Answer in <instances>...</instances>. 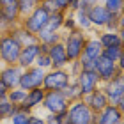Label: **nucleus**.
Returning <instances> with one entry per match:
<instances>
[{
    "mask_svg": "<svg viewBox=\"0 0 124 124\" xmlns=\"http://www.w3.org/2000/svg\"><path fill=\"white\" fill-rule=\"evenodd\" d=\"M98 41L101 44V48H115V46H122L124 39H122V30L117 32H110V30H99Z\"/></svg>",
    "mask_w": 124,
    "mask_h": 124,
    "instance_id": "f3484780",
    "label": "nucleus"
},
{
    "mask_svg": "<svg viewBox=\"0 0 124 124\" xmlns=\"http://www.w3.org/2000/svg\"><path fill=\"white\" fill-rule=\"evenodd\" d=\"M2 67H4V64H2V62H0V71H2Z\"/></svg>",
    "mask_w": 124,
    "mask_h": 124,
    "instance_id": "a18cd8bd",
    "label": "nucleus"
},
{
    "mask_svg": "<svg viewBox=\"0 0 124 124\" xmlns=\"http://www.w3.org/2000/svg\"><path fill=\"white\" fill-rule=\"evenodd\" d=\"M75 82L78 83V87H80V91H82L83 96L91 94L92 91H96V89L101 85L99 76L96 75L94 69H82V71L75 76Z\"/></svg>",
    "mask_w": 124,
    "mask_h": 124,
    "instance_id": "1a4fd4ad",
    "label": "nucleus"
},
{
    "mask_svg": "<svg viewBox=\"0 0 124 124\" xmlns=\"http://www.w3.org/2000/svg\"><path fill=\"white\" fill-rule=\"evenodd\" d=\"M103 30H110V32L122 30V14H112V18L108 20V23L105 25Z\"/></svg>",
    "mask_w": 124,
    "mask_h": 124,
    "instance_id": "c756f323",
    "label": "nucleus"
},
{
    "mask_svg": "<svg viewBox=\"0 0 124 124\" xmlns=\"http://www.w3.org/2000/svg\"><path fill=\"white\" fill-rule=\"evenodd\" d=\"M66 69H67V73L71 75V78H75L78 73L82 71V67H80V62H78V60H73V62H69V64L66 66Z\"/></svg>",
    "mask_w": 124,
    "mask_h": 124,
    "instance_id": "72a5a7b5",
    "label": "nucleus"
},
{
    "mask_svg": "<svg viewBox=\"0 0 124 124\" xmlns=\"http://www.w3.org/2000/svg\"><path fill=\"white\" fill-rule=\"evenodd\" d=\"M41 4V0H18L16 5H18V11H20V16L25 18L27 14H30L37 5Z\"/></svg>",
    "mask_w": 124,
    "mask_h": 124,
    "instance_id": "393cba45",
    "label": "nucleus"
},
{
    "mask_svg": "<svg viewBox=\"0 0 124 124\" xmlns=\"http://www.w3.org/2000/svg\"><path fill=\"white\" fill-rule=\"evenodd\" d=\"M91 124H96V121H94V119H92V121H91Z\"/></svg>",
    "mask_w": 124,
    "mask_h": 124,
    "instance_id": "49530a36",
    "label": "nucleus"
},
{
    "mask_svg": "<svg viewBox=\"0 0 124 124\" xmlns=\"http://www.w3.org/2000/svg\"><path fill=\"white\" fill-rule=\"evenodd\" d=\"M29 124H46V122H44V117H39L36 114H32L29 117Z\"/></svg>",
    "mask_w": 124,
    "mask_h": 124,
    "instance_id": "58836bf2",
    "label": "nucleus"
},
{
    "mask_svg": "<svg viewBox=\"0 0 124 124\" xmlns=\"http://www.w3.org/2000/svg\"><path fill=\"white\" fill-rule=\"evenodd\" d=\"M101 52H103V48H101L98 37H87L85 46H83V52H82V57H87L91 60H96V59L101 57Z\"/></svg>",
    "mask_w": 124,
    "mask_h": 124,
    "instance_id": "6ab92c4d",
    "label": "nucleus"
},
{
    "mask_svg": "<svg viewBox=\"0 0 124 124\" xmlns=\"http://www.w3.org/2000/svg\"><path fill=\"white\" fill-rule=\"evenodd\" d=\"M85 2H87L89 5H96V4H99L101 0H85Z\"/></svg>",
    "mask_w": 124,
    "mask_h": 124,
    "instance_id": "79ce46f5",
    "label": "nucleus"
},
{
    "mask_svg": "<svg viewBox=\"0 0 124 124\" xmlns=\"http://www.w3.org/2000/svg\"><path fill=\"white\" fill-rule=\"evenodd\" d=\"M39 5H41V7H44V9H46L50 14L57 11V9H55V4H53V0H41V4H39Z\"/></svg>",
    "mask_w": 124,
    "mask_h": 124,
    "instance_id": "f704fd0d",
    "label": "nucleus"
},
{
    "mask_svg": "<svg viewBox=\"0 0 124 124\" xmlns=\"http://www.w3.org/2000/svg\"><path fill=\"white\" fill-rule=\"evenodd\" d=\"M62 94H64V98L69 101V103H73V101H78V99L83 98V94H82V91H80V87H78V83L75 82V78H73V80L69 82V85L62 91Z\"/></svg>",
    "mask_w": 124,
    "mask_h": 124,
    "instance_id": "4be33fe9",
    "label": "nucleus"
},
{
    "mask_svg": "<svg viewBox=\"0 0 124 124\" xmlns=\"http://www.w3.org/2000/svg\"><path fill=\"white\" fill-rule=\"evenodd\" d=\"M44 94H46V91H44L43 87H36V89H30V91H27L25 101H23L21 105L29 106L30 110H36V108H39V106L43 105Z\"/></svg>",
    "mask_w": 124,
    "mask_h": 124,
    "instance_id": "a211bd4d",
    "label": "nucleus"
},
{
    "mask_svg": "<svg viewBox=\"0 0 124 124\" xmlns=\"http://www.w3.org/2000/svg\"><path fill=\"white\" fill-rule=\"evenodd\" d=\"M73 80L71 75L67 73L66 67L62 69H50L44 75L43 80V89L44 91H64L69 85V82Z\"/></svg>",
    "mask_w": 124,
    "mask_h": 124,
    "instance_id": "39448f33",
    "label": "nucleus"
},
{
    "mask_svg": "<svg viewBox=\"0 0 124 124\" xmlns=\"http://www.w3.org/2000/svg\"><path fill=\"white\" fill-rule=\"evenodd\" d=\"M122 55H124L122 46L103 48V52H101V57H105V59H108V60H112V62H115V64H117V60H119V57H122Z\"/></svg>",
    "mask_w": 124,
    "mask_h": 124,
    "instance_id": "c85d7f7f",
    "label": "nucleus"
},
{
    "mask_svg": "<svg viewBox=\"0 0 124 124\" xmlns=\"http://www.w3.org/2000/svg\"><path fill=\"white\" fill-rule=\"evenodd\" d=\"M16 2H18V0H0V5L5 7V5H14Z\"/></svg>",
    "mask_w": 124,
    "mask_h": 124,
    "instance_id": "a19ab883",
    "label": "nucleus"
},
{
    "mask_svg": "<svg viewBox=\"0 0 124 124\" xmlns=\"http://www.w3.org/2000/svg\"><path fill=\"white\" fill-rule=\"evenodd\" d=\"M76 29V21H75V14L71 13V11H67L66 16H64V21H62V30L66 32H71Z\"/></svg>",
    "mask_w": 124,
    "mask_h": 124,
    "instance_id": "2f4dec72",
    "label": "nucleus"
},
{
    "mask_svg": "<svg viewBox=\"0 0 124 124\" xmlns=\"http://www.w3.org/2000/svg\"><path fill=\"white\" fill-rule=\"evenodd\" d=\"M21 73H23V69H21L18 64L4 66L2 71H0V82H2L9 91H11V89H14V87H20Z\"/></svg>",
    "mask_w": 124,
    "mask_h": 124,
    "instance_id": "f8f14e48",
    "label": "nucleus"
},
{
    "mask_svg": "<svg viewBox=\"0 0 124 124\" xmlns=\"http://www.w3.org/2000/svg\"><path fill=\"white\" fill-rule=\"evenodd\" d=\"M48 55H50V59H52L53 69H62V67H66L69 64L67 55H66V48H64V43L62 41L52 44V46L48 48Z\"/></svg>",
    "mask_w": 124,
    "mask_h": 124,
    "instance_id": "dca6fc26",
    "label": "nucleus"
},
{
    "mask_svg": "<svg viewBox=\"0 0 124 124\" xmlns=\"http://www.w3.org/2000/svg\"><path fill=\"white\" fill-rule=\"evenodd\" d=\"M55 9L60 11V13H67V0H53Z\"/></svg>",
    "mask_w": 124,
    "mask_h": 124,
    "instance_id": "c9c22d12",
    "label": "nucleus"
},
{
    "mask_svg": "<svg viewBox=\"0 0 124 124\" xmlns=\"http://www.w3.org/2000/svg\"><path fill=\"white\" fill-rule=\"evenodd\" d=\"M2 122H4V119H2V117H0V124H2Z\"/></svg>",
    "mask_w": 124,
    "mask_h": 124,
    "instance_id": "de8ad7c7",
    "label": "nucleus"
},
{
    "mask_svg": "<svg viewBox=\"0 0 124 124\" xmlns=\"http://www.w3.org/2000/svg\"><path fill=\"white\" fill-rule=\"evenodd\" d=\"M87 16H89V20H91L92 29L103 30L105 25L108 23V20L112 18V13H110V11H106L101 4H96V5H92V7L87 11Z\"/></svg>",
    "mask_w": 124,
    "mask_h": 124,
    "instance_id": "ddd939ff",
    "label": "nucleus"
},
{
    "mask_svg": "<svg viewBox=\"0 0 124 124\" xmlns=\"http://www.w3.org/2000/svg\"><path fill=\"white\" fill-rule=\"evenodd\" d=\"M32 115V114H30ZM30 115H27V114H23V112H16V114L14 115H11V124H29V117Z\"/></svg>",
    "mask_w": 124,
    "mask_h": 124,
    "instance_id": "473e14b6",
    "label": "nucleus"
},
{
    "mask_svg": "<svg viewBox=\"0 0 124 124\" xmlns=\"http://www.w3.org/2000/svg\"><path fill=\"white\" fill-rule=\"evenodd\" d=\"M21 52V44L11 36V32H5L2 36V44H0V62L4 66L16 64Z\"/></svg>",
    "mask_w": 124,
    "mask_h": 124,
    "instance_id": "7ed1b4c3",
    "label": "nucleus"
},
{
    "mask_svg": "<svg viewBox=\"0 0 124 124\" xmlns=\"http://www.w3.org/2000/svg\"><path fill=\"white\" fill-rule=\"evenodd\" d=\"M25 96H27V91H23V89H20V87H14V89H11V91H7V99L16 106L25 101Z\"/></svg>",
    "mask_w": 124,
    "mask_h": 124,
    "instance_id": "bb28decb",
    "label": "nucleus"
},
{
    "mask_svg": "<svg viewBox=\"0 0 124 124\" xmlns=\"http://www.w3.org/2000/svg\"><path fill=\"white\" fill-rule=\"evenodd\" d=\"M48 18H50V13H48L44 7L37 5V7L34 9L30 14H27L25 18H21L20 25L23 27L25 30H29L30 34H34V36H36V34L41 30V29H44V27H46Z\"/></svg>",
    "mask_w": 124,
    "mask_h": 124,
    "instance_id": "20e7f679",
    "label": "nucleus"
},
{
    "mask_svg": "<svg viewBox=\"0 0 124 124\" xmlns=\"http://www.w3.org/2000/svg\"><path fill=\"white\" fill-rule=\"evenodd\" d=\"M11 36H13L16 41H18L21 44V48L27 46V44H32V43H37V37L34 36V34H30L29 30H25L21 25H16L13 30H11Z\"/></svg>",
    "mask_w": 124,
    "mask_h": 124,
    "instance_id": "aec40b11",
    "label": "nucleus"
},
{
    "mask_svg": "<svg viewBox=\"0 0 124 124\" xmlns=\"http://www.w3.org/2000/svg\"><path fill=\"white\" fill-rule=\"evenodd\" d=\"M94 71H96V75L99 76V82L101 83L112 80L117 73H122V69L115 64V62H112V60L105 59V57L96 59V62H94Z\"/></svg>",
    "mask_w": 124,
    "mask_h": 124,
    "instance_id": "9d476101",
    "label": "nucleus"
},
{
    "mask_svg": "<svg viewBox=\"0 0 124 124\" xmlns=\"http://www.w3.org/2000/svg\"><path fill=\"white\" fill-rule=\"evenodd\" d=\"M101 89L106 94L108 105H114L119 110H124V71L117 73L112 80L101 83Z\"/></svg>",
    "mask_w": 124,
    "mask_h": 124,
    "instance_id": "f257e3e1",
    "label": "nucleus"
},
{
    "mask_svg": "<svg viewBox=\"0 0 124 124\" xmlns=\"http://www.w3.org/2000/svg\"><path fill=\"white\" fill-rule=\"evenodd\" d=\"M80 4H82V0H67V11L75 13V11H78Z\"/></svg>",
    "mask_w": 124,
    "mask_h": 124,
    "instance_id": "4c0bfd02",
    "label": "nucleus"
},
{
    "mask_svg": "<svg viewBox=\"0 0 124 124\" xmlns=\"http://www.w3.org/2000/svg\"><path fill=\"white\" fill-rule=\"evenodd\" d=\"M2 36H4V32H0V44H2Z\"/></svg>",
    "mask_w": 124,
    "mask_h": 124,
    "instance_id": "c03bdc74",
    "label": "nucleus"
},
{
    "mask_svg": "<svg viewBox=\"0 0 124 124\" xmlns=\"http://www.w3.org/2000/svg\"><path fill=\"white\" fill-rule=\"evenodd\" d=\"M16 112H18V106L13 105L7 98L0 99V117L2 119H11V115H14Z\"/></svg>",
    "mask_w": 124,
    "mask_h": 124,
    "instance_id": "a878e982",
    "label": "nucleus"
},
{
    "mask_svg": "<svg viewBox=\"0 0 124 124\" xmlns=\"http://www.w3.org/2000/svg\"><path fill=\"white\" fill-rule=\"evenodd\" d=\"M85 41H87V32H83L80 29H75L71 32H67L66 36H62V43H64L66 55H67V60L69 62L78 60L82 57Z\"/></svg>",
    "mask_w": 124,
    "mask_h": 124,
    "instance_id": "f03ea898",
    "label": "nucleus"
},
{
    "mask_svg": "<svg viewBox=\"0 0 124 124\" xmlns=\"http://www.w3.org/2000/svg\"><path fill=\"white\" fill-rule=\"evenodd\" d=\"M34 66L41 67L43 71H50V69H53L52 59H50V55H48V53H39V55H37V59H36V64H34Z\"/></svg>",
    "mask_w": 124,
    "mask_h": 124,
    "instance_id": "7c9ffc66",
    "label": "nucleus"
},
{
    "mask_svg": "<svg viewBox=\"0 0 124 124\" xmlns=\"http://www.w3.org/2000/svg\"><path fill=\"white\" fill-rule=\"evenodd\" d=\"M106 11H110L112 14H122L124 7V0H101L99 2Z\"/></svg>",
    "mask_w": 124,
    "mask_h": 124,
    "instance_id": "cd10ccee",
    "label": "nucleus"
},
{
    "mask_svg": "<svg viewBox=\"0 0 124 124\" xmlns=\"http://www.w3.org/2000/svg\"><path fill=\"white\" fill-rule=\"evenodd\" d=\"M96 124H124V110H119L114 105H106L101 112L94 114Z\"/></svg>",
    "mask_w": 124,
    "mask_h": 124,
    "instance_id": "9b49d317",
    "label": "nucleus"
},
{
    "mask_svg": "<svg viewBox=\"0 0 124 124\" xmlns=\"http://www.w3.org/2000/svg\"><path fill=\"white\" fill-rule=\"evenodd\" d=\"M36 37H37V43L48 44V46H52V44L59 43V41H62V34H60V32H53V30H48L46 27L39 30V32L36 34Z\"/></svg>",
    "mask_w": 124,
    "mask_h": 124,
    "instance_id": "412c9836",
    "label": "nucleus"
},
{
    "mask_svg": "<svg viewBox=\"0 0 124 124\" xmlns=\"http://www.w3.org/2000/svg\"><path fill=\"white\" fill-rule=\"evenodd\" d=\"M55 117H57V124H71L69 117H67L66 112H62V114H55Z\"/></svg>",
    "mask_w": 124,
    "mask_h": 124,
    "instance_id": "e433bc0d",
    "label": "nucleus"
},
{
    "mask_svg": "<svg viewBox=\"0 0 124 124\" xmlns=\"http://www.w3.org/2000/svg\"><path fill=\"white\" fill-rule=\"evenodd\" d=\"M43 108L46 110V114H62V112L67 110L69 106V101L64 98L62 91H46L43 99Z\"/></svg>",
    "mask_w": 124,
    "mask_h": 124,
    "instance_id": "0eeeda50",
    "label": "nucleus"
},
{
    "mask_svg": "<svg viewBox=\"0 0 124 124\" xmlns=\"http://www.w3.org/2000/svg\"><path fill=\"white\" fill-rule=\"evenodd\" d=\"M83 103H85L89 108H91L92 114H98V112H101L105 108L106 105H108V99H106V94L103 92V89H101V85L96 89V91H92L91 94L83 96Z\"/></svg>",
    "mask_w": 124,
    "mask_h": 124,
    "instance_id": "4468645a",
    "label": "nucleus"
},
{
    "mask_svg": "<svg viewBox=\"0 0 124 124\" xmlns=\"http://www.w3.org/2000/svg\"><path fill=\"white\" fill-rule=\"evenodd\" d=\"M64 16H66V13H60V11L52 13V14H50V18H48L46 29L48 30H53V32H62V21H64Z\"/></svg>",
    "mask_w": 124,
    "mask_h": 124,
    "instance_id": "5701e85b",
    "label": "nucleus"
},
{
    "mask_svg": "<svg viewBox=\"0 0 124 124\" xmlns=\"http://www.w3.org/2000/svg\"><path fill=\"white\" fill-rule=\"evenodd\" d=\"M41 53V46H39V43H32V44H27V46L21 48L20 52V57H18V64L21 69H27V67H30L36 64V59L37 55Z\"/></svg>",
    "mask_w": 124,
    "mask_h": 124,
    "instance_id": "2eb2a0df",
    "label": "nucleus"
},
{
    "mask_svg": "<svg viewBox=\"0 0 124 124\" xmlns=\"http://www.w3.org/2000/svg\"><path fill=\"white\" fill-rule=\"evenodd\" d=\"M0 21H2V5H0Z\"/></svg>",
    "mask_w": 124,
    "mask_h": 124,
    "instance_id": "37998d69",
    "label": "nucleus"
},
{
    "mask_svg": "<svg viewBox=\"0 0 124 124\" xmlns=\"http://www.w3.org/2000/svg\"><path fill=\"white\" fill-rule=\"evenodd\" d=\"M75 21H76V29H80L83 32H89L92 30V25H91V20L87 16V11H75Z\"/></svg>",
    "mask_w": 124,
    "mask_h": 124,
    "instance_id": "b1692460",
    "label": "nucleus"
},
{
    "mask_svg": "<svg viewBox=\"0 0 124 124\" xmlns=\"http://www.w3.org/2000/svg\"><path fill=\"white\" fill-rule=\"evenodd\" d=\"M44 75H46V71H43L41 67H37V66L27 67V69H23V73H21L20 89H23V91H30V89H36V87H43Z\"/></svg>",
    "mask_w": 124,
    "mask_h": 124,
    "instance_id": "6e6552de",
    "label": "nucleus"
},
{
    "mask_svg": "<svg viewBox=\"0 0 124 124\" xmlns=\"http://www.w3.org/2000/svg\"><path fill=\"white\" fill-rule=\"evenodd\" d=\"M66 114L69 117L71 124H91V121L94 119V114L91 112V108L83 103V99H78V101L69 103Z\"/></svg>",
    "mask_w": 124,
    "mask_h": 124,
    "instance_id": "423d86ee",
    "label": "nucleus"
},
{
    "mask_svg": "<svg viewBox=\"0 0 124 124\" xmlns=\"http://www.w3.org/2000/svg\"><path fill=\"white\" fill-rule=\"evenodd\" d=\"M7 91H9V89L5 87L2 82H0V99H5V98H7Z\"/></svg>",
    "mask_w": 124,
    "mask_h": 124,
    "instance_id": "ea45409f",
    "label": "nucleus"
}]
</instances>
